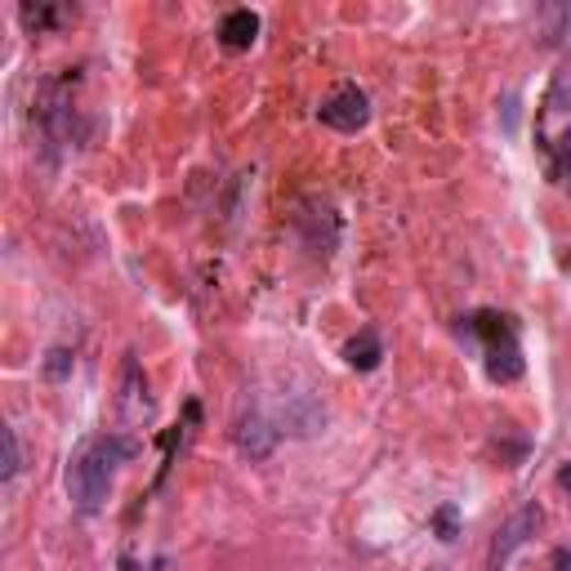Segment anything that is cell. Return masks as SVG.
<instances>
[{
    "label": "cell",
    "instance_id": "4fadbf2b",
    "mask_svg": "<svg viewBox=\"0 0 571 571\" xmlns=\"http://www.w3.org/2000/svg\"><path fill=\"white\" fill-rule=\"evenodd\" d=\"M45 376H49V380L71 376V352H67V348H49V357H45Z\"/></svg>",
    "mask_w": 571,
    "mask_h": 571
},
{
    "label": "cell",
    "instance_id": "8fae6325",
    "mask_svg": "<svg viewBox=\"0 0 571 571\" xmlns=\"http://www.w3.org/2000/svg\"><path fill=\"white\" fill-rule=\"evenodd\" d=\"M549 153H553V175H571V125L549 143Z\"/></svg>",
    "mask_w": 571,
    "mask_h": 571
},
{
    "label": "cell",
    "instance_id": "9a60e30c",
    "mask_svg": "<svg viewBox=\"0 0 571 571\" xmlns=\"http://www.w3.org/2000/svg\"><path fill=\"white\" fill-rule=\"evenodd\" d=\"M558 486H562V491H567V495H571V460H567V464H562V469H558Z\"/></svg>",
    "mask_w": 571,
    "mask_h": 571
},
{
    "label": "cell",
    "instance_id": "3957f363",
    "mask_svg": "<svg viewBox=\"0 0 571 571\" xmlns=\"http://www.w3.org/2000/svg\"><path fill=\"white\" fill-rule=\"evenodd\" d=\"M317 121L339 130V134H357V130H367L371 121V99L357 90V86H339L322 108H317Z\"/></svg>",
    "mask_w": 571,
    "mask_h": 571
},
{
    "label": "cell",
    "instance_id": "2e32d148",
    "mask_svg": "<svg viewBox=\"0 0 571 571\" xmlns=\"http://www.w3.org/2000/svg\"><path fill=\"white\" fill-rule=\"evenodd\" d=\"M428 571H447V567H428Z\"/></svg>",
    "mask_w": 571,
    "mask_h": 571
},
{
    "label": "cell",
    "instance_id": "8992f818",
    "mask_svg": "<svg viewBox=\"0 0 571 571\" xmlns=\"http://www.w3.org/2000/svg\"><path fill=\"white\" fill-rule=\"evenodd\" d=\"M259 41V14L255 10H228L220 19V45L224 49H250Z\"/></svg>",
    "mask_w": 571,
    "mask_h": 571
},
{
    "label": "cell",
    "instance_id": "6da1fadb",
    "mask_svg": "<svg viewBox=\"0 0 571 571\" xmlns=\"http://www.w3.org/2000/svg\"><path fill=\"white\" fill-rule=\"evenodd\" d=\"M138 447L130 438H94L77 451V460L67 464V495H71V505H77L81 514H99L108 505V491H112V473L121 460H130Z\"/></svg>",
    "mask_w": 571,
    "mask_h": 571
},
{
    "label": "cell",
    "instance_id": "9c48e42d",
    "mask_svg": "<svg viewBox=\"0 0 571 571\" xmlns=\"http://www.w3.org/2000/svg\"><path fill=\"white\" fill-rule=\"evenodd\" d=\"M0 447H5V460H0V482H14L19 469H23V451H19V434L10 424L0 428Z\"/></svg>",
    "mask_w": 571,
    "mask_h": 571
},
{
    "label": "cell",
    "instance_id": "7a4b0ae2",
    "mask_svg": "<svg viewBox=\"0 0 571 571\" xmlns=\"http://www.w3.org/2000/svg\"><path fill=\"white\" fill-rule=\"evenodd\" d=\"M540 527V505H523L518 514H510L500 523V531L491 536V549H486V571H505V562L536 536Z\"/></svg>",
    "mask_w": 571,
    "mask_h": 571
},
{
    "label": "cell",
    "instance_id": "ba28073f",
    "mask_svg": "<svg viewBox=\"0 0 571 571\" xmlns=\"http://www.w3.org/2000/svg\"><path fill=\"white\" fill-rule=\"evenodd\" d=\"M19 19H23V27H27V32H45V27L67 23V19H71V10H54V5H23V10H19Z\"/></svg>",
    "mask_w": 571,
    "mask_h": 571
},
{
    "label": "cell",
    "instance_id": "5b68a950",
    "mask_svg": "<svg viewBox=\"0 0 571 571\" xmlns=\"http://www.w3.org/2000/svg\"><path fill=\"white\" fill-rule=\"evenodd\" d=\"M277 434H281V428H272L264 415L250 411V415L237 424V447H242L250 460H264V456L277 447Z\"/></svg>",
    "mask_w": 571,
    "mask_h": 571
},
{
    "label": "cell",
    "instance_id": "5bb4252c",
    "mask_svg": "<svg viewBox=\"0 0 571 571\" xmlns=\"http://www.w3.org/2000/svg\"><path fill=\"white\" fill-rule=\"evenodd\" d=\"M549 567H553V571H571V549H553Z\"/></svg>",
    "mask_w": 571,
    "mask_h": 571
},
{
    "label": "cell",
    "instance_id": "277c9868",
    "mask_svg": "<svg viewBox=\"0 0 571 571\" xmlns=\"http://www.w3.org/2000/svg\"><path fill=\"white\" fill-rule=\"evenodd\" d=\"M486 376L495 384H514L523 376V348H518V335H500L486 344Z\"/></svg>",
    "mask_w": 571,
    "mask_h": 571
},
{
    "label": "cell",
    "instance_id": "52a82bcc",
    "mask_svg": "<svg viewBox=\"0 0 571 571\" xmlns=\"http://www.w3.org/2000/svg\"><path fill=\"white\" fill-rule=\"evenodd\" d=\"M380 357H384V339H380L371 326H362V331H357V335L344 344V362H348L352 371H376Z\"/></svg>",
    "mask_w": 571,
    "mask_h": 571
},
{
    "label": "cell",
    "instance_id": "30bf717a",
    "mask_svg": "<svg viewBox=\"0 0 571 571\" xmlns=\"http://www.w3.org/2000/svg\"><path fill=\"white\" fill-rule=\"evenodd\" d=\"M567 108H571V67L558 71L549 94H545V112H567Z\"/></svg>",
    "mask_w": 571,
    "mask_h": 571
},
{
    "label": "cell",
    "instance_id": "7c38bea8",
    "mask_svg": "<svg viewBox=\"0 0 571 571\" xmlns=\"http://www.w3.org/2000/svg\"><path fill=\"white\" fill-rule=\"evenodd\" d=\"M434 531H438V540H456V531H460V510H456V505H443V510L434 514Z\"/></svg>",
    "mask_w": 571,
    "mask_h": 571
}]
</instances>
